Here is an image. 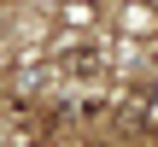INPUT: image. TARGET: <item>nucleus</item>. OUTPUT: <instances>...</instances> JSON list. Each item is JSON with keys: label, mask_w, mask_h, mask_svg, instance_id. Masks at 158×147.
I'll use <instances>...</instances> for the list:
<instances>
[{"label": "nucleus", "mask_w": 158, "mask_h": 147, "mask_svg": "<svg viewBox=\"0 0 158 147\" xmlns=\"http://www.w3.org/2000/svg\"><path fill=\"white\" fill-rule=\"evenodd\" d=\"M59 71L76 77V82H94V77H106V53H100V47H70V53L59 59Z\"/></svg>", "instance_id": "1"}, {"label": "nucleus", "mask_w": 158, "mask_h": 147, "mask_svg": "<svg viewBox=\"0 0 158 147\" xmlns=\"http://www.w3.org/2000/svg\"><path fill=\"white\" fill-rule=\"evenodd\" d=\"M152 24H158V18L147 12V6H135V12H129V29H141V35H152Z\"/></svg>", "instance_id": "3"}, {"label": "nucleus", "mask_w": 158, "mask_h": 147, "mask_svg": "<svg viewBox=\"0 0 158 147\" xmlns=\"http://www.w3.org/2000/svg\"><path fill=\"white\" fill-rule=\"evenodd\" d=\"M141 118H147V88H141V94H129V100L117 106V124H123V130H135Z\"/></svg>", "instance_id": "2"}]
</instances>
